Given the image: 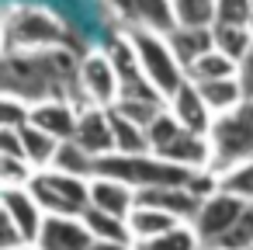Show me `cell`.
Returning a JSON list of instances; mask_svg holds the SVG:
<instances>
[{"label":"cell","mask_w":253,"mask_h":250,"mask_svg":"<svg viewBox=\"0 0 253 250\" xmlns=\"http://www.w3.org/2000/svg\"><path fill=\"white\" fill-rule=\"evenodd\" d=\"M56 46H73L70 28L45 7L14 4L4 14V52H42Z\"/></svg>","instance_id":"cell-3"},{"label":"cell","mask_w":253,"mask_h":250,"mask_svg":"<svg viewBox=\"0 0 253 250\" xmlns=\"http://www.w3.org/2000/svg\"><path fill=\"white\" fill-rule=\"evenodd\" d=\"M177 25L184 28H211L215 25V0H173Z\"/></svg>","instance_id":"cell-28"},{"label":"cell","mask_w":253,"mask_h":250,"mask_svg":"<svg viewBox=\"0 0 253 250\" xmlns=\"http://www.w3.org/2000/svg\"><path fill=\"white\" fill-rule=\"evenodd\" d=\"M32 125H39V129L49 132L52 139L66 143V139L77 136L80 108H77L70 98H49V101H39V104H32Z\"/></svg>","instance_id":"cell-11"},{"label":"cell","mask_w":253,"mask_h":250,"mask_svg":"<svg viewBox=\"0 0 253 250\" xmlns=\"http://www.w3.org/2000/svg\"><path fill=\"white\" fill-rule=\"evenodd\" d=\"M14 250H39L35 243H25V247H14Z\"/></svg>","instance_id":"cell-38"},{"label":"cell","mask_w":253,"mask_h":250,"mask_svg":"<svg viewBox=\"0 0 253 250\" xmlns=\"http://www.w3.org/2000/svg\"><path fill=\"white\" fill-rule=\"evenodd\" d=\"M108 111H111V129H115V153H128V156H135V153H153V150H149V136H146L142 125L128 122V118L118 115L115 108H108Z\"/></svg>","instance_id":"cell-25"},{"label":"cell","mask_w":253,"mask_h":250,"mask_svg":"<svg viewBox=\"0 0 253 250\" xmlns=\"http://www.w3.org/2000/svg\"><path fill=\"white\" fill-rule=\"evenodd\" d=\"M128 226H132V236H135V243H139V240L163 236V233H170V229H177V226H184V222L173 219L170 212L153 208V205H135V212L128 215Z\"/></svg>","instance_id":"cell-20"},{"label":"cell","mask_w":253,"mask_h":250,"mask_svg":"<svg viewBox=\"0 0 253 250\" xmlns=\"http://www.w3.org/2000/svg\"><path fill=\"white\" fill-rule=\"evenodd\" d=\"M128 35H132V46H135V52H139L142 77L170 101V98L187 84V70H184V63L177 59L170 39H167L163 32H153V28H142V25H132Z\"/></svg>","instance_id":"cell-4"},{"label":"cell","mask_w":253,"mask_h":250,"mask_svg":"<svg viewBox=\"0 0 253 250\" xmlns=\"http://www.w3.org/2000/svg\"><path fill=\"white\" fill-rule=\"evenodd\" d=\"M211 250H253V205L243 208V215L232 222V229L222 236L218 247Z\"/></svg>","instance_id":"cell-30"},{"label":"cell","mask_w":253,"mask_h":250,"mask_svg":"<svg viewBox=\"0 0 253 250\" xmlns=\"http://www.w3.org/2000/svg\"><path fill=\"white\" fill-rule=\"evenodd\" d=\"M246 205H250V201H243V198H236V195H229V191H222V188H218L215 195L201 198V208H198V215L191 219V229L198 233L201 247H205V250L218 247L222 236L232 229V222L243 215Z\"/></svg>","instance_id":"cell-8"},{"label":"cell","mask_w":253,"mask_h":250,"mask_svg":"<svg viewBox=\"0 0 253 250\" xmlns=\"http://www.w3.org/2000/svg\"><path fill=\"white\" fill-rule=\"evenodd\" d=\"M0 156H21L25 160L21 129H0Z\"/></svg>","instance_id":"cell-35"},{"label":"cell","mask_w":253,"mask_h":250,"mask_svg":"<svg viewBox=\"0 0 253 250\" xmlns=\"http://www.w3.org/2000/svg\"><path fill=\"white\" fill-rule=\"evenodd\" d=\"M21 143H25V160L35 167V170H49L56 153H59V139H52L49 132H42L39 125H25L21 129Z\"/></svg>","instance_id":"cell-21"},{"label":"cell","mask_w":253,"mask_h":250,"mask_svg":"<svg viewBox=\"0 0 253 250\" xmlns=\"http://www.w3.org/2000/svg\"><path fill=\"white\" fill-rule=\"evenodd\" d=\"M35 174L39 170L21 156H0V188H28Z\"/></svg>","instance_id":"cell-31"},{"label":"cell","mask_w":253,"mask_h":250,"mask_svg":"<svg viewBox=\"0 0 253 250\" xmlns=\"http://www.w3.org/2000/svg\"><path fill=\"white\" fill-rule=\"evenodd\" d=\"M90 181L94 177H77L49 167V170H39L28 188L45 208V215H84L90 208Z\"/></svg>","instance_id":"cell-7"},{"label":"cell","mask_w":253,"mask_h":250,"mask_svg":"<svg viewBox=\"0 0 253 250\" xmlns=\"http://www.w3.org/2000/svg\"><path fill=\"white\" fill-rule=\"evenodd\" d=\"M80 56L73 46H56L42 52H4V94H14L28 104L49 98H70L77 91Z\"/></svg>","instance_id":"cell-1"},{"label":"cell","mask_w":253,"mask_h":250,"mask_svg":"<svg viewBox=\"0 0 253 250\" xmlns=\"http://www.w3.org/2000/svg\"><path fill=\"white\" fill-rule=\"evenodd\" d=\"M215 21L253 25V0H215Z\"/></svg>","instance_id":"cell-34"},{"label":"cell","mask_w":253,"mask_h":250,"mask_svg":"<svg viewBox=\"0 0 253 250\" xmlns=\"http://www.w3.org/2000/svg\"><path fill=\"white\" fill-rule=\"evenodd\" d=\"M211 170L225 174L236 163L253 160V101H243L236 111H225L215 118L211 132Z\"/></svg>","instance_id":"cell-5"},{"label":"cell","mask_w":253,"mask_h":250,"mask_svg":"<svg viewBox=\"0 0 253 250\" xmlns=\"http://www.w3.org/2000/svg\"><path fill=\"white\" fill-rule=\"evenodd\" d=\"M167 108H170V115L187 129V132H198V136H208L211 132V125H215V115H211V108L205 104V98H201V91H198V84L194 80H187L170 101H167Z\"/></svg>","instance_id":"cell-12"},{"label":"cell","mask_w":253,"mask_h":250,"mask_svg":"<svg viewBox=\"0 0 253 250\" xmlns=\"http://www.w3.org/2000/svg\"><path fill=\"white\" fill-rule=\"evenodd\" d=\"M94 243L84 215H45L42 233L35 240L39 250H87Z\"/></svg>","instance_id":"cell-10"},{"label":"cell","mask_w":253,"mask_h":250,"mask_svg":"<svg viewBox=\"0 0 253 250\" xmlns=\"http://www.w3.org/2000/svg\"><path fill=\"white\" fill-rule=\"evenodd\" d=\"M135 198H139V205H153L160 212H170L180 222H191L201 208V198L191 188H146V191H135Z\"/></svg>","instance_id":"cell-15"},{"label":"cell","mask_w":253,"mask_h":250,"mask_svg":"<svg viewBox=\"0 0 253 250\" xmlns=\"http://www.w3.org/2000/svg\"><path fill=\"white\" fill-rule=\"evenodd\" d=\"M94 163H97V160H94L77 139H66V143L59 146L56 160H52L56 170H63V174H77V177H94Z\"/></svg>","instance_id":"cell-27"},{"label":"cell","mask_w":253,"mask_h":250,"mask_svg":"<svg viewBox=\"0 0 253 250\" xmlns=\"http://www.w3.org/2000/svg\"><path fill=\"white\" fill-rule=\"evenodd\" d=\"M84 222H87V229H90V236H94V240H111V243H135L128 219H118V215H108V212L87 208V212H84Z\"/></svg>","instance_id":"cell-23"},{"label":"cell","mask_w":253,"mask_h":250,"mask_svg":"<svg viewBox=\"0 0 253 250\" xmlns=\"http://www.w3.org/2000/svg\"><path fill=\"white\" fill-rule=\"evenodd\" d=\"M135 205H139L135 188H128L125 181H115V177H94L90 181V208L128 219L135 212Z\"/></svg>","instance_id":"cell-14"},{"label":"cell","mask_w":253,"mask_h":250,"mask_svg":"<svg viewBox=\"0 0 253 250\" xmlns=\"http://www.w3.org/2000/svg\"><path fill=\"white\" fill-rule=\"evenodd\" d=\"M167 39H170V46H173L177 59L184 63V70H187L194 59H201L205 52H211V49H215L211 28H184V25H177Z\"/></svg>","instance_id":"cell-17"},{"label":"cell","mask_w":253,"mask_h":250,"mask_svg":"<svg viewBox=\"0 0 253 250\" xmlns=\"http://www.w3.org/2000/svg\"><path fill=\"white\" fill-rule=\"evenodd\" d=\"M0 215H7L28 243L39 240L42 222H45V208L39 205L32 188H0Z\"/></svg>","instance_id":"cell-9"},{"label":"cell","mask_w":253,"mask_h":250,"mask_svg":"<svg viewBox=\"0 0 253 250\" xmlns=\"http://www.w3.org/2000/svg\"><path fill=\"white\" fill-rule=\"evenodd\" d=\"M198 91H201V98H205V104L211 108V115H215V118H218V115H225V111H236V108L246 101L239 77L208 80V84H198Z\"/></svg>","instance_id":"cell-19"},{"label":"cell","mask_w":253,"mask_h":250,"mask_svg":"<svg viewBox=\"0 0 253 250\" xmlns=\"http://www.w3.org/2000/svg\"><path fill=\"white\" fill-rule=\"evenodd\" d=\"M225 77H239V63H232L229 56H222L218 49L205 52L201 59H194L187 66V80L194 84H208V80H225Z\"/></svg>","instance_id":"cell-24"},{"label":"cell","mask_w":253,"mask_h":250,"mask_svg":"<svg viewBox=\"0 0 253 250\" xmlns=\"http://www.w3.org/2000/svg\"><path fill=\"white\" fill-rule=\"evenodd\" d=\"M132 7H135V25H142V28H153L163 35H170L177 28L173 0H132Z\"/></svg>","instance_id":"cell-22"},{"label":"cell","mask_w":253,"mask_h":250,"mask_svg":"<svg viewBox=\"0 0 253 250\" xmlns=\"http://www.w3.org/2000/svg\"><path fill=\"white\" fill-rule=\"evenodd\" d=\"M122 98V77L111 63V56L104 49H90L80 56V73H77V91H73V104L80 111L87 108H115V101Z\"/></svg>","instance_id":"cell-6"},{"label":"cell","mask_w":253,"mask_h":250,"mask_svg":"<svg viewBox=\"0 0 253 250\" xmlns=\"http://www.w3.org/2000/svg\"><path fill=\"white\" fill-rule=\"evenodd\" d=\"M211 39H215V49L222 56H229L232 63H243L253 52V25H222V21H215Z\"/></svg>","instance_id":"cell-18"},{"label":"cell","mask_w":253,"mask_h":250,"mask_svg":"<svg viewBox=\"0 0 253 250\" xmlns=\"http://www.w3.org/2000/svg\"><path fill=\"white\" fill-rule=\"evenodd\" d=\"M191 174L187 167H177L156 153H111V156H101L94 163V177H115V181H125L128 188L135 191H146V188H187L191 184Z\"/></svg>","instance_id":"cell-2"},{"label":"cell","mask_w":253,"mask_h":250,"mask_svg":"<svg viewBox=\"0 0 253 250\" xmlns=\"http://www.w3.org/2000/svg\"><path fill=\"white\" fill-rule=\"evenodd\" d=\"M87 250H132V243H111V240H94Z\"/></svg>","instance_id":"cell-37"},{"label":"cell","mask_w":253,"mask_h":250,"mask_svg":"<svg viewBox=\"0 0 253 250\" xmlns=\"http://www.w3.org/2000/svg\"><path fill=\"white\" fill-rule=\"evenodd\" d=\"M156 156L177 163V167H187V170H208L211 167V143L208 136H198V132H180L170 146H163Z\"/></svg>","instance_id":"cell-16"},{"label":"cell","mask_w":253,"mask_h":250,"mask_svg":"<svg viewBox=\"0 0 253 250\" xmlns=\"http://www.w3.org/2000/svg\"><path fill=\"white\" fill-rule=\"evenodd\" d=\"M239 84H243V94L246 101H253V52L239 63Z\"/></svg>","instance_id":"cell-36"},{"label":"cell","mask_w":253,"mask_h":250,"mask_svg":"<svg viewBox=\"0 0 253 250\" xmlns=\"http://www.w3.org/2000/svg\"><path fill=\"white\" fill-rule=\"evenodd\" d=\"M94 160L101 156H111L115 153V129H111V111L108 108H87L80 111V125H77V136H73Z\"/></svg>","instance_id":"cell-13"},{"label":"cell","mask_w":253,"mask_h":250,"mask_svg":"<svg viewBox=\"0 0 253 250\" xmlns=\"http://www.w3.org/2000/svg\"><path fill=\"white\" fill-rule=\"evenodd\" d=\"M25 125H32V104L14 94H4L0 98V129H25Z\"/></svg>","instance_id":"cell-33"},{"label":"cell","mask_w":253,"mask_h":250,"mask_svg":"<svg viewBox=\"0 0 253 250\" xmlns=\"http://www.w3.org/2000/svg\"><path fill=\"white\" fill-rule=\"evenodd\" d=\"M180 132H184V125L170 115V108H163V111H160V118L146 129V136H149V150H153V153H160V150H163V146H170Z\"/></svg>","instance_id":"cell-32"},{"label":"cell","mask_w":253,"mask_h":250,"mask_svg":"<svg viewBox=\"0 0 253 250\" xmlns=\"http://www.w3.org/2000/svg\"><path fill=\"white\" fill-rule=\"evenodd\" d=\"M132 250H205V247H201L198 233L191 229V222H184V226H177V229H170V233H163V236L132 243Z\"/></svg>","instance_id":"cell-26"},{"label":"cell","mask_w":253,"mask_h":250,"mask_svg":"<svg viewBox=\"0 0 253 250\" xmlns=\"http://www.w3.org/2000/svg\"><path fill=\"white\" fill-rule=\"evenodd\" d=\"M218 184H222V191H229V195H236V198L253 205V160L236 163L232 170L218 174Z\"/></svg>","instance_id":"cell-29"}]
</instances>
